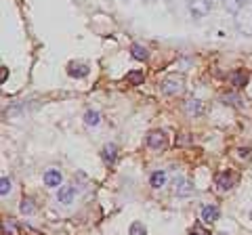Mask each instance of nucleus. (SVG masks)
Listing matches in <instances>:
<instances>
[{
	"label": "nucleus",
	"instance_id": "nucleus-6",
	"mask_svg": "<svg viewBox=\"0 0 252 235\" xmlns=\"http://www.w3.org/2000/svg\"><path fill=\"white\" fill-rule=\"evenodd\" d=\"M235 183H238V175H235V172H219L217 175V185H219L220 191L233 189Z\"/></svg>",
	"mask_w": 252,
	"mask_h": 235
},
{
	"label": "nucleus",
	"instance_id": "nucleus-16",
	"mask_svg": "<svg viewBox=\"0 0 252 235\" xmlns=\"http://www.w3.org/2000/svg\"><path fill=\"white\" fill-rule=\"evenodd\" d=\"M99 122H101V114L97 112V109H89V112L84 114V124L86 126H97Z\"/></svg>",
	"mask_w": 252,
	"mask_h": 235
},
{
	"label": "nucleus",
	"instance_id": "nucleus-2",
	"mask_svg": "<svg viewBox=\"0 0 252 235\" xmlns=\"http://www.w3.org/2000/svg\"><path fill=\"white\" fill-rule=\"evenodd\" d=\"M235 28L242 36H252V2H248L244 9H240L233 15Z\"/></svg>",
	"mask_w": 252,
	"mask_h": 235
},
{
	"label": "nucleus",
	"instance_id": "nucleus-25",
	"mask_svg": "<svg viewBox=\"0 0 252 235\" xmlns=\"http://www.w3.org/2000/svg\"><path fill=\"white\" fill-rule=\"evenodd\" d=\"M6 76H9V69H6V67H2V82L6 80Z\"/></svg>",
	"mask_w": 252,
	"mask_h": 235
},
{
	"label": "nucleus",
	"instance_id": "nucleus-7",
	"mask_svg": "<svg viewBox=\"0 0 252 235\" xmlns=\"http://www.w3.org/2000/svg\"><path fill=\"white\" fill-rule=\"evenodd\" d=\"M61 183H63V176H61L59 170L51 168V170L44 172V185H46V187H51V189H59Z\"/></svg>",
	"mask_w": 252,
	"mask_h": 235
},
{
	"label": "nucleus",
	"instance_id": "nucleus-23",
	"mask_svg": "<svg viewBox=\"0 0 252 235\" xmlns=\"http://www.w3.org/2000/svg\"><path fill=\"white\" fill-rule=\"evenodd\" d=\"M191 235H210V233H208L206 229H202V225H193Z\"/></svg>",
	"mask_w": 252,
	"mask_h": 235
},
{
	"label": "nucleus",
	"instance_id": "nucleus-14",
	"mask_svg": "<svg viewBox=\"0 0 252 235\" xmlns=\"http://www.w3.org/2000/svg\"><path fill=\"white\" fill-rule=\"evenodd\" d=\"M130 55H132V59H137V61H147L149 51L145 49L143 44H132L130 46Z\"/></svg>",
	"mask_w": 252,
	"mask_h": 235
},
{
	"label": "nucleus",
	"instance_id": "nucleus-24",
	"mask_svg": "<svg viewBox=\"0 0 252 235\" xmlns=\"http://www.w3.org/2000/svg\"><path fill=\"white\" fill-rule=\"evenodd\" d=\"M238 151H240V158H248V155H250V153H248L250 149H238Z\"/></svg>",
	"mask_w": 252,
	"mask_h": 235
},
{
	"label": "nucleus",
	"instance_id": "nucleus-13",
	"mask_svg": "<svg viewBox=\"0 0 252 235\" xmlns=\"http://www.w3.org/2000/svg\"><path fill=\"white\" fill-rule=\"evenodd\" d=\"M67 74L72 78H84V76H89V67L82 65V63H69Z\"/></svg>",
	"mask_w": 252,
	"mask_h": 235
},
{
	"label": "nucleus",
	"instance_id": "nucleus-17",
	"mask_svg": "<svg viewBox=\"0 0 252 235\" xmlns=\"http://www.w3.org/2000/svg\"><path fill=\"white\" fill-rule=\"evenodd\" d=\"M19 212H21V214H28V216L34 214V212H36V204L32 202L30 198H23L21 204H19Z\"/></svg>",
	"mask_w": 252,
	"mask_h": 235
},
{
	"label": "nucleus",
	"instance_id": "nucleus-15",
	"mask_svg": "<svg viewBox=\"0 0 252 235\" xmlns=\"http://www.w3.org/2000/svg\"><path fill=\"white\" fill-rule=\"evenodd\" d=\"M126 80H128V84H132V86H139V84H143L145 74L141 72V69H132V72L126 74Z\"/></svg>",
	"mask_w": 252,
	"mask_h": 235
},
{
	"label": "nucleus",
	"instance_id": "nucleus-11",
	"mask_svg": "<svg viewBox=\"0 0 252 235\" xmlns=\"http://www.w3.org/2000/svg\"><path fill=\"white\" fill-rule=\"evenodd\" d=\"M219 216H220L219 206H204V208H202V221H204V223L212 225V223L219 221Z\"/></svg>",
	"mask_w": 252,
	"mask_h": 235
},
{
	"label": "nucleus",
	"instance_id": "nucleus-20",
	"mask_svg": "<svg viewBox=\"0 0 252 235\" xmlns=\"http://www.w3.org/2000/svg\"><path fill=\"white\" fill-rule=\"evenodd\" d=\"M9 191H11V178L2 176V178H0V195H6Z\"/></svg>",
	"mask_w": 252,
	"mask_h": 235
},
{
	"label": "nucleus",
	"instance_id": "nucleus-19",
	"mask_svg": "<svg viewBox=\"0 0 252 235\" xmlns=\"http://www.w3.org/2000/svg\"><path fill=\"white\" fill-rule=\"evenodd\" d=\"M145 233H147L145 225H143V223H139V221H135V223L128 227V235H145Z\"/></svg>",
	"mask_w": 252,
	"mask_h": 235
},
{
	"label": "nucleus",
	"instance_id": "nucleus-10",
	"mask_svg": "<svg viewBox=\"0 0 252 235\" xmlns=\"http://www.w3.org/2000/svg\"><path fill=\"white\" fill-rule=\"evenodd\" d=\"M101 158H103V162L107 164V166H114L116 160H118V147L114 143H107L103 147V151H101Z\"/></svg>",
	"mask_w": 252,
	"mask_h": 235
},
{
	"label": "nucleus",
	"instance_id": "nucleus-21",
	"mask_svg": "<svg viewBox=\"0 0 252 235\" xmlns=\"http://www.w3.org/2000/svg\"><path fill=\"white\" fill-rule=\"evenodd\" d=\"M4 233H6V235H9V233H11V235H19V227L15 225L13 221H6V223H4Z\"/></svg>",
	"mask_w": 252,
	"mask_h": 235
},
{
	"label": "nucleus",
	"instance_id": "nucleus-18",
	"mask_svg": "<svg viewBox=\"0 0 252 235\" xmlns=\"http://www.w3.org/2000/svg\"><path fill=\"white\" fill-rule=\"evenodd\" d=\"M246 82H248V76L244 74V72L231 74V84H233V86H246Z\"/></svg>",
	"mask_w": 252,
	"mask_h": 235
},
{
	"label": "nucleus",
	"instance_id": "nucleus-22",
	"mask_svg": "<svg viewBox=\"0 0 252 235\" xmlns=\"http://www.w3.org/2000/svg\"><path fill=\"white\" fill-rule=\"evenodd\" d=\"M235 101H240L238 95H223V103H225V105H227V103H229V105H238Z\"/></svg>",
	"mask_w": 252,
	"mask_h": 235
},
{
	"label": "nucleus",
	"instance_id": "nucleus-3",
	"mask_svg": "<svg viewBox=\"0 0 252 235\" xmlns=\"http://www.w3.org/2000/svg\"><path fill=\"white\" fill-rule=\"evenodd\" d=\"M145 143H147L149 149H154V151H166V147H168V135L164 130H152V132H147Z\"/></svg>",
	"mask_w": 252,
	"mask_h": 235
},
{
	"label": "nucleus",
	"instance_id": "nucleus-8",
	"mask_svg": "<svg viewBox=\"0 0 252 235\" xmlns=\"http://www.w3.org/2000/svg\"><path fill=\"white\" fill-rule=\"evenodd\" d=\"M74 198H76V189L72 185H61L59 187V191H57V200L61 202V204H72L74 202Z\"/></svg>",
	"mask_w": 252,
	"mask_h": 235
},
{
	"label": "nucleus",
	"instance_id": "nucleus-5",
	"mask_svg": "<svg viewBox=\"0 0 252 235\" xmlns=\"http://www.w3.org/2000/svg\"><path fill=\"white\" fill-rule=\"evenodd\" d=\"M183 109H185V114L189 116V118H202L204 114H206V103H204L202 99H187L185 101V105H183Z\"/></svg>",
	"mask_w": 252,
	"mask_h": 235
},
{
	"label": "nucleus",
	"instance_id": "nucleus-9",
	"mask_svg": "<svg viewBox=\"0 0 252 235\" xmlns=\"http://www.w3.org/2000/svg\"><path fill=\"white\" fill-rule=\"evenodd\" d=\"M191 191H193V185H191V181H189L187 176L175 178V193L177 195H189Z\"/></svg>",
	"mask_w": 252,
	"mask_h": 235
},
{
	"label": "nucleus",
	"instance_id": "nucleus-1",
	"mask_svg": "<svg viewBox=\"0 0 252 235\" xmlns=\"http://www.w3.org/2000/svg\"><path fill=\"white\" fill-rule=\"evenodd\" d=\"M160 90L166 97H179L185 90V78L181 74H168L160 84Z\"/></svg>",
	"mask_w": 252,
	"mask_h": 235
},
{
	"label": "nucleus",
	"instance_id": "nucleus-4",
	"mask_svg": "<svg viewBox=\"0 0 252 235\" xmlns=\"http://www.w3.org/2000/svg\"><path fill=\"white\" fill-rule=\"evenodd\" d=\"M212 9V0H187V11L193 19L206 17Z\"/></svg>",
	"mask_w": 252,
	"mask_h": 235
},
{
	"label": "nucleus",
	"instance_id": "nucleus-12",
	"mask_svg": "<svg viewBox=\"0 0 252 235\" xmlns=\"http://www.w3.org/2000/svg\"><path fill=\"white\" fill-rule=\"evenodd\" d=\"M149 185L154 187V189H162L164 185H166V172L164 170H156L152 176H149Z\"/></svg>",
	"mask_w": 252,
	"mask_h": 235
}]
</instances>
